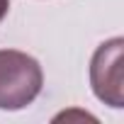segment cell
<instances>
[{"label": "cell", "mask_w": 124, "mask_h": 124, "mask_svg": "<svg viewBox=\"0 0 124 124\" xmlns=\"http://www.w3.org/2000/svg\"><path fill=\"white\" fill-rule=\"evenodd\" d=\"M8 10H10V0H0V22L5 20V15H8Z\"/></svg>", "instance_id": "3957f363"}, {"label": "cell", "mask_w": 124, "mask_h": 124, "mask_svg": "<svg viewBox=\"0 0 124 124\" xmlns=\"http://www.w3.org/2000/svg\"><path fill=\"white\" fill-rule=\"evenodd\" d=\"M122 58H124V39L112 37L102 41L90 61V85L100 102L119 109L124 105V71H122Z\"/></svg>", "instance_id": "7a4b0ae2"}, {"label": "cell", "mask_w": 124, "mask_h": 124, "mask_svg": "<svg viewBox=\"0 0 124 124\" xmlns=\"http://www.w3.org/2000/svg\"><path fill=\"white\" fill-rule=\"evenodd\" d=\"M44 85L39 61L17 49H0V109H24Z\"/></svg>", "instance_id": "6da1fadb"}]
</instances>
